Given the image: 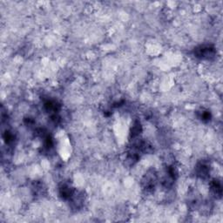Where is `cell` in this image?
Segmentation results:
<instances>
[{"label":"cell","mask_w":223,"mask_h":223,"mask_svg":"<svg viewBox=\"0 0 223 223\" xmlns=\"http://www.w3.org/2000/svg\"><path fill=\"white\" fill-rule=\"evenodd\" d=\"M195 55L197 57H200L201 59H209L210 57L215 55V50L213 47L209 46H201L200 48H197L194 51Z\"/></svg>","instance_id":"obj_1"},{"label":"cell","mask_w":223,"mask_h":223,"mask_svg":"<svg viewBox=\"0 0 223 223\" xmlns=\"http://www.w3.org/2000/svg\"><path fill=\"white\" fill-rule=\"evenodd\" d=\"M211 188L212 190L215 192V194L216 195H221V182L217 181H214L212 185H211Z\"/></svg>","instance_id":"obj_2"},{"label":"cell","mask_w":223,"mask_h":223,"mask_svg":"<svg viewBox=\"0 0 223 223\" xmlns=\"http://www.w3.org/2000/svg\"><path fill=\"white\" fill-rule=\"evenodd\" d=\"M200 118L201 119V120H203V121H209L211 119V114L209 113V112H202L201 114V116H200Z\"/></svg>","instance_id":"obj_3"}]
</instances>
